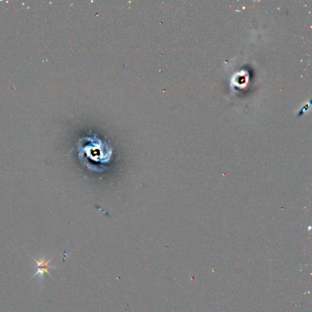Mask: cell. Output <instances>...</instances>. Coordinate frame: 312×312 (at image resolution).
Returning a JSON list of instances; mask_svg holds the SVG:
<instances>
[{
    "label": "cell",
    "instance_id": "cell-1",
    "mask_svg": "<svg viewBox=\"0 0 312 312\" xmlns=\"http://www.w3.org/2000/svg\"><path fill=\"white\" fill-rule=\"evenodd\" d=\"M92 143L87 145H83L81 148V151H80V154L86 153V156L87 158H90L92 160L95 162H107L109 161V157L111 156L104 155V151H98L104 148V145L101 143L98 148L97 149V146L99 143H93V140H91Z\"/></svg>",
    "mask_w": 312,
    "mask_h": 312
},
{
    "label": "cell",
    "instance_id": "cell-2",
    "mask_svg": "<svg viewBox=\"0 0 312 312\" xmlns=\"http://www.w3.org/2000/svg\"><path fill=\"white\" fill-rule=\"evenodd\" d=\"M34 260L37 262V265H38V266H37V267L42 268H37V269H38V271H37V272H36V273L34 275V276L32 277V278H33L34 276H36V275H37V274H39L40 277H42V276H44V272H46L48 274H49V276H51V274H50L49 272L48 271V269H49V268H55L54 267H51V266H49V265H48V264H49V262H50V260H51V259H50L49 260H48V261H47V262H45V259H40V260H36V259H34Z\"/></svg>",
    "mask_w": 312,
    "mask_h": 312
}]
</instances>
